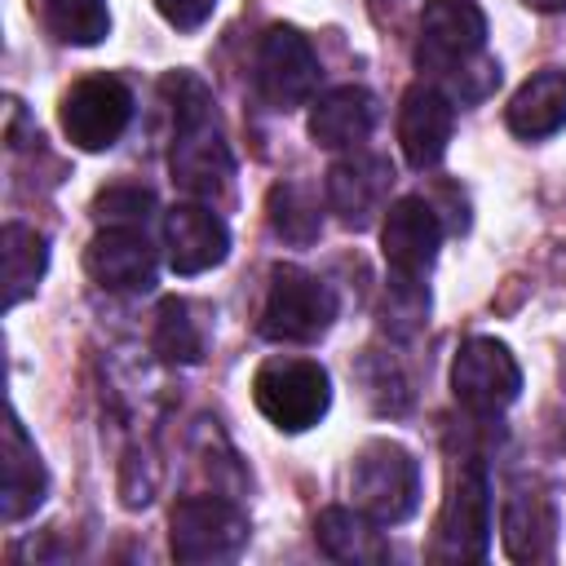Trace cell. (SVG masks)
<instances>
[{"instance_id":"obj_1","label":"cell","mask_w":566,"mask_h":566,"mask_svg":"<svg viewBox=\"0 0 566 566\" xmlns=\"http://www.w3.org/2000/svg\"><path fill=\"white\" fill-rule=\"evenodd\" d=\"M159 93L168 97L172 106V155H168V168H172V181L199 199V203H212L230 190V177H234V159H230V146L217 128V111H212V93L199 75L190 71H168L159 80Z\"/></svg>"},{"instance_id":"obj_2","label":"cell","mask_w":566,"mask_h":566,"mask_svg":"<svg viewBox=\"0 0 566 566\" xmlns=\"http://www.w3.org/2000/svg\"><path fill=\"white\" fill-rule=\"evenodd\" d=\"M349 495L354 509H363L380 526H398L420 504V464L416 455L394 438H371L354 451L349 464Z\"/></svg>"},{"instance_id":"obj_3","label":"cell","mask_w":566,"mask_h":566,"mask_svg":"<svg viewBox=\"0 0 566 566\" xmlns=\"http://www.w3.org/2000/svg\"><path fill=\"white\" fill-rule=\"evenodd\" d=\"M482 44H486V13L478 9V0H424L420 35H416L420 66L460 84L486 66Z\"/></svg>"},{"instance_id":"obj_4","label":"cell","mask_w":566,"mask_h":566,"mask_svg":"<svg viewBox=\"0 0 566 566\" xmlns=\"http://www.w3.org/2000/svg\"><path fill=\"white\" fill-rule=\"evenodd\" d=\"M252 402L274 429L301 433L323 420L332 402V380L314 358H265L252 376Z\"/></svg>"},{"instance_id":"obj_5","label":"cell","mask_w":566,"mask_h":566,"mask_svg":"<svg viewBox=\"0 0 566 566\" xmlns=\"http://www.w3.org/2000/svg\"><path fill=\"white\" fill-rule=\"evenodd\" d=\"M491 548V486L478 460H464L442 495L433 522V562H482Z\"/></svg>"},{"instance_id":"obj_6","label":"cell","mask_w":566,"mask_h":566,"mask_svg":"<svg viewBox=\"0 0 566 566\" xmlns=\"http://www.w3.org/2000/svg\"><path fill=\"white\" fill-rule=\"evenodd\" d=\"M336 318V296L332 287L301 270V265H274L270 270V292L261 305V332L270 340H318Z\"/></svg>"},{"instance_id":"obj_7","label":"cell","mask_w":566,"mask_h":566,"mask_svg":"<svg viewBox=\"0 0 566 566\" xmlns=\"http://www.w3.org/2000/svg\"><path fill=\"white\" fill-rule=\"evenodd\" d=\"M168 544L177 562H230L248 544V513L221 495H186L172 509Z\"/></svg>"},{"instance_id":"obj_8","label":"cell","mask_w":566,"mask_h":566,"mask_svg":"<svg viewBox=\"0 0 566 566\" xmlns=\"http://www.w3.org/2000/svg\"><path fill=\"white\" fill-rule=\"evenodd\" d=\"M451 394L473 416H500L522 394V367L495 336H469L451 358Z\"/></svg>"},{"instance_id":"obj_9","label":"cell","mask_w":566,"mask_h":566,"mask_svg":"<svg viewBox=\"0 0 566 566\" xmlns=\"http://www.w3.org/2000/svg\"><path fill=\"white\" fill-rule=\"evenodd\" d=\"M62 133L80 150H111L133 119V93L115 75H84L62 93Z\"/></svg>"},{"instance_id":"obj_10","label":"cell","mask_w":566,"mask_h":566,"mask_svg":"<svg viewBox=\"0 0 566 566\" xmlns=\"http://www.w3.org/2000/svg\"><path fill=\"white\" fill-rule=\"evenodd\" d=\"M318 88V57L296 27H270L256 49V93L274 111H296Z\"/></svg>"},{"instance_id":"obj_11","label":"cell","mask_w":566,"mask_h":566,"mask_svg":"<svg viewBox=\"0 0 566 566\" xmlns=\"http://www.w3.org/2000/svg\"><path fill=\"white\" fill-rule=\"evenodd\" d=\"M438 243H442V221L433 212L429 199L420 195H402L385 208L380 221V252L389 265V279H411L424 283V274L438 261Z\"/></svg>"},{"instance_id":"obj_12","label":"cell","mask_w":566,"mask_h":566,"mask_svg":"<svg viewBox=\"0 0 566 566\" xmlns=\"http://www.w3.org/2000/svg\"><path fill=\"white\" fill-rule=\"evenodd\" d=\"M389 186H394V164L371 150H349L327 168V208L349 226L363 230L389 208Z\"/></svg>"},{"instance_id":"obj_13","label":"cell","mask_w":566,"mask_h":566,"mask_svg":"<svg viewBox=\"0 0 566 566\" xmlns=\"http://www.w3.org/2000/svg\"><path fill=\"white\" fill-rule=\"evenodd\" d=\"M451 128H455V102L438 88V84H411L402 93V106H398V146L407 155V164L416 172L433 168L447 146H451Z\"/></svg>"},{"instance_id":"obj_14","label":"cell","mask_w":566,"mask_h":566,"mask_svg":"<svg viewBox=\"0 0 566 566\" xmlns=\"http://www.w3.org/2000/svg\"><path fill=\"white\" fill-rule=\"evenodd\" d=\"M84 270L106 292H146L155 287V248L146 243V230L133 226H106L84 248Z\"/></svg>"},{"instance_id":"obj_15","label":"cell","mask_w":566,"mask_h":566,"mask_svg":"<svg viewBox=\"0 0 566 566\" xmlns=\"http://www.w3.org/2000/svg\"><path fill=\"white\" fill-rule=\"evenodd\" d=\"M164 252H168L172 274H203V270H212V265H221L230 256V230L208 203L190 199V203L168 208V217H164Z\"/></svg>"},{"instance_id":"obj_16","label":"cell","mask_w":566,"mask_h":566,"mask_svg":"<svg viewBox=\"0 0 566 566\" xmlns=\"http://www.w3.org/2000/svg\"><path fill=\"white\" fill-rule=\"evenodd\" d=\"M500 539L513 562H548L557 548V509L539 486H513L500 509Z\"/></svg>"},{"instance_id":"obj_17","label":"cell","mask_w":566,"mask_h":566,"mask_svg":"<svg viewBox=\"0 0 566 566\" xmlns=\"http://www.w3.org/2000/svg\"><path fill=\"white\" fill-rule=\"evenodd\" d=\"M376 128V97L363 84H340L323 93L310 111V137L323 150H358Z\"/></svg>"},{"instance_id":"obj_18","label":"cell","mask_w":566,"mask_h":566,"mask_svg":"<svg viewBox=\"0 0 566 566\" xmlns=\"http://www.w3.org/2000/svg\"><path fill=\"white\" fill-rule=\"evenodd\" d=\"M49 491V473L40 464L35 442L27 438L22 420L9 411L4 420V482H0V517L4 522H22L27 513H35L44 504Z\"/></svg>"},{"instance_id":"obj_19","label":"cell","mask_w":566,"mask_h":566,"mask_svg":"<svg viewBox=\"0 0 566 566\" xmlns=\"http://www.w3.org/2000/svg\"><path fill=\"white\" fill-rule=\"evenodd\" d=\"M314 544L332 557V562H349V566H376L389 562V539L380 535V522H371L363 509H323L314 522Z\"/></svg>"},{"instance_id":"obj_20","label":"cell","mask_w":566,"mask_h":566,"mask_svg":"<svg viewBox=\"0 0 566 566\" xmlns=\"http://www.w3.org/2000/svg\"><path fill=\"white\" fill-rule=\"evenodd\" d=\"M504 119L526 142H539V137H553L557 128H566V71H557V66L535 71L513 93Z\"/></svg>"},{"instance_id":"obj_21","label":"cell","mask_w":566,"mask_h":566,"mask_svg":"<svg viewBox=\"0 0 566 566\" xmlns=\"http://www.w3.org/2000/svg\"><path fill=\"white\" fill-rule=\"evenodd\" d=\"M0 252H4V301L13 310L40 287L44 265H49V248H44V234H35L22 221H9L0 234Z\"/></svg>"},{"instance_id":"obj_22","label":"cell","mask_w":566,"mask_h":566,"mask_svg":"<svg viewBox=\"0 0 566 566\" xmlns=\"http://www.w3.org/2000/svg\"><path fill=\"white\" fill-rule=\"evenodd\" d=\"M208 349V323L181 296H168L155 318V354L164 363H199Z\"/></svg>"},{"instance_id":"obj_23","label":"cell","mask_w":566,"mask_h":566,"mask_svg":"<svg viewBox=\"0 0 566 566\" xmlns=\"http://www.w3.org/2000/svg\"><path fill=\"white\" fill-rule=\"evenodd\" d=\"M265 217H270V230L296 248L314 243L318 230H323V212H318V195L301 181H279L265 199Z\"/></svg>"},{"instance_id":"obj_24","label":"cell","mask_w":566,"mask_h":566,"mask_svg":"<svg viewBox=\"0 0 566 566\" xmlns=\"http://www.w3.org/2000/svg\"><path fill=\"white\" fill-rule=\"evenodd\" d=\"M40 22L53 40L62 44H102L111 31V9L106 0H40Z\"/></svg>"},{"instance_id":"obj_25","label":"cell","mask_w":566,"mask_h":566,"mask_svg":"<svg viewBox=\"0 0 566 566\" xmlns=\"http://www.w3.org/2000/svg\"><path fill=\"white\" fill-rule=\"evenodd\" d=\"M150 212H155V195L142 190V186H111V190H102L93 199V217L102 226H133V230H142Z\"/></svg>"},{"instance_id":"obj_26","label":"cell","mask_w":566,"mask_h":566,"mask_svg":"<svg viewBox=\"0 0 566 566\" xmlns=\"http://www.w3.org/2000/svg\"><path fill=\"white\" fill-rule=\"evenodd\" d=\"M429 314V292L424 283L411 279H389V301H385V327L398 336H411Z\"/></svg>"},{"instance_id":"obj_27","label":"cell","mask_w":566,"mask_h":566,"mask_svg":"<svg viewBox=\"0 0 566 566\" xmlns=\"http://www.w3.org/2000/svg\"><path fill=\"white\" fill-rule=\"evenodd\" d=\"M155 9L164 13L168 27H177V31H199V27L212 18L217 0H155Z\"/></svg>"},{"instance_id":"obj_28","label":"cell","mask_w":566,"mask_h":566,"mask_svg":"<svg viewBox=\"0 0 566 566\" xmlns=\"http://www.w3.org/2000/svg\"><path fill=\"white\" fill-rule=\"evenodd\" d=\"M526 9H535V13H562L566 9V0H522Z\"/></svg>"}]
</instances>
